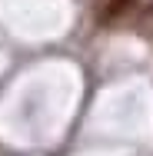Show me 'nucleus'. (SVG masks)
Segmentation results:
<instances>
[{
	"instance_id": "f257e3e1",
	"label": "nucleus",
	"mask_w": 153,
	"mask_h": 156,
	"mask_svg": "<svg viewBox=\"0 0 153 156\" xmlns=\"http://www.w3.org/2000/svg\"><path fill=\"white\" fill-rule=\"evenodd\" d=\"M133 7H137V0H107V7L100 10V23L107 27V23L120 20V17H126V13H130Z\"/></svg>"
}]
</instances>
